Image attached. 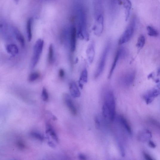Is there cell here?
<instances>
[{"label": "cell", "instance_id": "cell-13", "mask_svg": "<svg viewBox=\"0 0 160 160\" xmlns=\"http://www.w3.org/2000/svg\"><path fill=\"white\" fill-rule=\"evenodd\" d=\"M69 89L70 94L73 98H77L81 96V92H80L77 84L75 82L72 81L70 83Z\"/></svg>", "mask_w": 160, "mask_h": 160}, {"label": "cell", "instance_id": "cell-6", "mask_svg": "<svg viewBox=\"0 0 160 160\" xmlns=\"http://www.w3.org/2000/svg\"><path fill=\"white\" fill-rule=\"evenodd\" d=\"M127 54V51L124 48H121L117 50L109 74V79L112 77L119 60L124 58Z\"/></svg>", "mask_w": 160, "mask_h": 160}, {"label": "cell", "instance_id": "cell-24", "mask_svg": "<svg viewBox=\"0 0 160 160\" xmlns=\"http://www.w3.org/2000/svg\"><path fill=\"white\" fill-rule=\"evenodd\" d=\"M147 30L148 35L151 36L157 37L158 35V31L154 28L150 26H148Z\"/></svg>", "mask_w": 160, "mask_h": 160}, {"label": "cell", "instance_id": "cell-15", "mask_svg": "<svg viewBox=\"0 0 160 160\" xmlns=\"http://www.w3.org/2000/svg\"><path fill=\"white\" fill-rule=\"evenodd\" d=\"M118 119L120 123L123 126L128 134L130 135H131L132 130L127 120L122 116H119L118 117Z\"/></svg>", "mask_w": 160, "mask_h": 160}, {"label": "cell", "instance_id": "cell-7", "mask_svg": "<svg viewBox=\"0 0 160 160\" xmlns=\"http://www.w3.org/2000/svg\"><path fill=\"white\" fill-rule=\"evenodd\" d=\"M136 76L135 71L131 70L127 72L120 78L119 83L123 85L128 87L134 83Z\"/></svg>", "mask_w": 160, "mask_h": 160}, {"label": "cell", "instance_id": "cell-29", "mask_svg": "<svg viewBox=\"0 0 160 160\" xmlns=\"http://www.w3.org/2000/svg\"><path fill=\"white\" fill-rule=\"evenodd\" d=\"M65 73L63 69H60L59 72V77L61 79L64 78L65 76Z\"/></svg>", "mask_w": 160, "mask_h": 160}, {"label": "cell", "instance_id": "cell-20", "mask_svg": "<svg viewBox=\"0 0 160 160\" xmlns=\"http://www.w3.org/2000/svg\"><path fill=\"white\" fill-rule=\"evenodd\" d=\"M13 31L17 41L21 45L24 47L25 45V41L24 36L17 29L14 28L13 29Z\"/></svg>", "mask_w": 160, "mask_h": 160}, {"label": "cell", "instance_id": "cell-17", "mask_svg": "<svg viewBox=\"0 0 160 160\" xmlns=\"http://www.w3.org/2000/svg\"><path fill=\"white\" fill-rule=\"evenodd\" d=\"M46 134H49L56 142H58L59 139L54 130L53 129L52 126L49 123H47L46 125Z\"/></svg>", "mask_w": 160, "mask_h": 160}, {"label": "cell", "instance_id": "cell-21", "mask_svg": "<svg viewBox=\"0 0 160 160\" xmlns=\"http://www.w3.org/2000/svg\"><path fill=\"white\" fill-rule=\"evenodd\" d=\"M54 60V46L52 44H51L49 47L48 61L50 64L53 63Z\"/></svg>", "mask_w": 160, "mask_h": 160}, {"label": "cell", "instance_id": "cell-26", "mask_svg": "<svg viewBox=\"0 0 160 160\" xmlns=\"http://www.w3.org/2000/svg\"><path fill=\"white\" fill-rule=\"evenodd\" d=\"M42 98L44 101H48L49 96L47 90L45 88H43L42 92Z\"/></svg>", "mask_w": 160, "mask_h": 160}, {"label": "cell", "instance_id": "cell-12", "mask_svg": "<svg viewBox=\"0 0 160 160\" xmlns=\"http://www.w3.org/2000/svg\"><path fill=\"white\" fill-rule=\"evenodd\" d=\"M95 45L93 41L91 42L88 47L86 51V54L88 61L90 64L94 61L95 56Z\"/></svg>", "mask_w": 160, "mask_h": 160}, {"label": "cell", "instance_id": "cell-34", "mask_svg": "<svg viewBox=\"0 0 160 160\" xmlns=\"http://www.w3.org/2000/svg\"><path fill=\"white\" fill-rule=\"evenodd\" d=\"M157 76H160V67L158 69L157 72Z\"/></svg>", "mask_w": 160, "mask_h": 160}, {"label": "cell", "instance_id": "cell-33", "mask_svg": "<svg viewBox=\"0 0 160 160\" xmlns=\"http://www.w3.org/2000/svg\"><path fill=\"white\" fill-rule=\"evenodd\" d=\"M48 144L52 148H55L56 147V145L54 143L51 141H49L48 142Z\"/></svg>", "mask_w": 160, "mask_h": 160}, {"label": "cell", "instance_id": "cell-16", "mask_svg": "<svg viewBox=\"0 0 160 160\" xmlns=\"http://www.w3.org/2000/svg\"><path fill=\"white\" fill-rule=\"evenodd\" d=\"M122 3L125 10V20L127 21L130 15L131 3L130 0H122Z\"/></svg>", "mask_w": 160, "mask_h": 160}, {"label": "cell", "instance_id": "cell-30", "mask_svg": "<svg viewBox=\"0 0 160 160\" xmlns=\"http://www.w3.org/2000/svg\"><path fill=\"white\" fill-rule=\"evenodd\" d=\"M144 156L145 159L146 160H153V159L152 157L149 155L147 154H146V153H144Z\"/></svg>", "mask_w": 160, "mask_h": 160}, {"label": "cell", "instance_id": "cell-11", "mask_svg": "<svg viewBox=\"0 0 160 160\" xmlns=\"http://www.w3.org/2000/svg\"><path fill=\"white\" fill-rule=\"evenodd\" d=\"M64 99L65 104L67 106L72 114L73 116H76L77 114V110L70 96L68 94H66L64 95Z\"/></svg>", "mask_w": 160, "mask_h": 160}, {"label": "cell", "instance_id": "cell-3", "mask_svg": "<svg viewBox=\"0 0 160 160\" xmlns=\"http://www.w3.org/2000/svg\"><path fill=\"white\" fill-rule=\"evenodd\" d=\"M111 44L110 42L107 44L100 58L97 70L95 75V78H99L102 74L105 68L107 59L110 50Z\"/></svg>", "mask_w": 160, "mask_h": 160}, {"label": "cell", "instance_id": "cell-35", "mask_svg": "<svg viewBox=\"0 0 160 160\" xmlns=\"http://www.w3.org/2000/svg\"><path fill=\"white\" fill-rule=\"evenodd\" d=\"M153 77V74H150V75L148 76V78L149 79Z\"/></svg>", "mask_w": 160, "mask_h": 160}, {"label": "cell", "instance_id": "cell-9", "mask_svg": "<svg viewBox=\"0 0 160 160\" xmlns=\"http://www.w3.org/2000/svg\"><path fill=\"white\" fill-rule=\"evenodd\" d=\"M104 27V17L103 15H101L96 17V21L93 28L94 34L98 36H101L103 32Z\"/></svg>", "mask_w": 160, "mask_h": 160}, {"label": "cell", "instance_id": "cell-32", "mask_svg": "<svg viewBox=\"0 0 160 160\" xmlns=\"http://www.w3.org/2000/svg\"><path fill=\"white\" fill-rule=\"evenodd\" d=\"M79 158L81 160H86V157L85 155L82 154H80L78 155Z\"/></svg>", "mask_w": 160, "mask_h": 160}, {"label": "cell", "instance_id": "cell-5", "mask_svg": "<svg viewBox=\"0 0 160 160\" xmlns=\"http://www.w3.org/2000/svg\"><path fill=\"white\" fill-rule=\"evenodd\" d=\"M136 21V18L133 17L127 27L126 28L123 34L120 37L119 41V45H122L130 41L134 34Z\"/></svg>", "mask_w": 160, "mask_h": 160}, {"label": "cell", "instance_id": "cell-4", "mask_svg": "<svg viewBox=\"0 0 160 160\" xmlns=\"http://www.w3.org/2000/svg\"><path fill=\"white\" fill-rule=\"evenodd\" d=\"M44 46V41L41 39L37 40L33 48V54L31 59V67L34 69L38 64Z\"/></svg>", "mask_w": 160, "mask_h": 160}, {"label": "cell", "instance_id": "cell-8", "mask_svg": "<svg viewBox=\"0 0 160 160\" xmlns=\"http://www.w3.org/2000/svg\"><path fill=\"white\" fill-rule=\"evenodd\" d=\"M77 31L76 27L74 25L71 26L69 30V44L70 51L74 52L76 48Z\"/></svg>", "mask_w": 160, "mask_h": 160}, {"label": "cell", "instance_id": "cell-28", "mask_svg": "<svg viewBox=\"0 0 160 160\" xmlns=\"http://www.w3.org/2000/svg\"><path fill=\"white\" fill-rule=\"evenodd\" d=\"M95 122L96 128L99 129L101 128V122H100L98 117H96L95 119Z\"/></svg>", "mask_w": 160, "mask_h": 160}, {"label": "cell", "instance_id": "cell-19", "mask_svg": "<svg viewBox=\"0 0 160 160\" xmlns=\"http://www.w3.org/2000/svg\"><path fill=\"white\" fill-rule=\"evenodd\" d=\"M6 49L9 54L12 56L17 55L19 52L17 46L15 44H11L7 45L6 47Z\"/></svg>", "mask_w": 160, "mask_h": 160}, {"label": "cell", "instance_id": "cell-2", "mask_svg": "<svg viewBox=\"0 0 160 160\" xmlns=\"http://www.w3.org/2000/svg\"><path fill=\"white\" fill-rule=\"evenodd\" d=\"M104 104L107 108L110 121H113L116 116V105L114 95L111 90L107 91L104 96Z\"/></svg>", "mask_w": 160, "mask_h": 160}, {"label": "cell", "instance_id": "cell-31", "mask_svg": "<svg viewBox=\"0 0 160 160\" xmlns=\"http://www.w3.org/2000/svg\"><path fill=\"white\" fill-rule=\"evenodd\" d=\"M149 145L150 147L153 148H155L156 147V145L155 143L151 141H150L149 142Z\"/></svg>", "mask_w": 160, "mask_h": 160}, {"label": "cell", "instance_id": "cell-18", "mask_svg": "<svg viewBox=\"0 0 160 160\" xmlns=\"http://www.w3.org/2000/svg\"><path fill=\"white\" fill-rule=\"evenodd\" d=\"M33 19L32 18H29L26 23V33L28 40L29 42H30L32 37V24Z\"/></svg>", "mask_w": 160, "mask_h": 160}, {"label": "cell", "instance_id": "cell-10", "mask_svg": "<svg viewBox=\"0 0 160 160\" xmlns=\"http://www.w3.org/2000/svg\"><path fill=\"white\" fill-rule=\"evenodd\" d=\"M160 95V83L158 84L144 96L145 101L148 104L152 102L155 98Z\"/></svg>", "mask_w": 160, "mask_h": 160}, {"label": "cell", "instance_id": "cell-27", "mask_svg": "<svg viewBox=\"0 0 160 160\" xmlns=\"http://www.w3.org/2000/svg\"><path fill=\"white\" fill-rule=\"evenodd\" d=\"M16 144L18 147L20 149L23 150L25 149V145L23 142L21 140L18 141L17 142Z\"/></svg>", "mask_w": 160, "mask_h": 160}, {"label": "cell", "instance_id": "cell-25", "mask_svg": "<svg viewBox=\"0 0 160 160\" xmlns=\"http://www.w3.org/2000/svg\"><path fill=\"white\" fill-rule=\"evenodd\" d=\"M30 135L32 137L39 140L40 141H42L44 140V136L39 133L33 131L31 132Z\"/></svg>", "mask_w": 160, "mask_h": 160}, {"label": "cell", "instance_id": "cell-14", "mask_svg": "<svg viewBox=\"0 0 160 160\" xmlns=\"http://www.w3.org/2000/svg\"><path fill=\"white\" fill-rule=\"evenodd\" d=\"M88 81V72L87 69L85 68L82 71L79 78V84L80 88L82 89L84 84L87 83Z\"/></svg>", "mask_w": 160, "mask_h": 160}, {"label": "cell", "instance_id": "cell-23", "mask_svg": "<svg viewBox=\"0 0 160 160\" xmlns=\"http://www.w3.org/2000/svg\"><path fill=\"white\" fill-rule=\"evenodd\" d=\"M40 77L39 73L37 72H33L29 76L28 78L29 81L30 82H33L38 79Z\"/></svg>", "mask_w": 160, "mask_h": 160}, {"label": "cell", "instance_id": "cell-1", "mask_svg": "<svg viewBox=\"0 0 160 160\" xmlns=\"http://www.w3.org/2000/svg\"><path fill=\"white\" fill-rule=\"evenodd\" d=\"M76 29L78 38L86 41H89V36L87 27L85 15L82 9L78 10L77 27Z\"/></svg>", "mask_w": 160, "mask_h": 160}, {"label": "cell", "instance_id": "cell-22", "mask_svg": "<svg viewBox=\"0 0 160 160\" xmlns=\"http://www.w3.org/2000/svg\"><path fill=\"white\" fill-rule=\"evenodd\" d=\"M145 42V39L144 36L143 35H141L138 39L136 46L138 48L142 49L144 45Z\"/></svg>", "mask_w": 160, "mask_h": 160}]
</instances>
